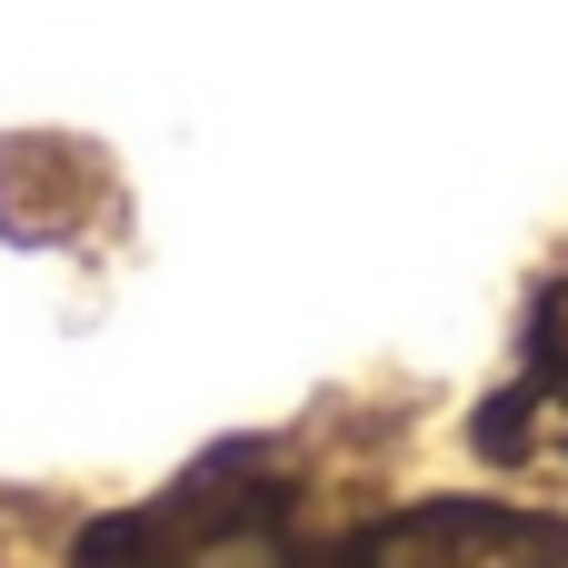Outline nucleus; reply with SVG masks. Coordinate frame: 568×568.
I'll return each mask as SVG.
<instances>
[{
  "label": "nucleus",
  "instance_id": "1",
  "mask_svg": "<svg viewBox=\"0 0 568 568\" xmlns=\"http://www.w3.org/2000/svg\"><path fill=\"white\" fill-rule=\"evenodd\" d=\"M489 449H509V459H568V290H549V310H539V329L519 349V379L489 409Z\"/></svg>",
  "mask_w": 568,
  "mask_h": 568
}]
</instances>
